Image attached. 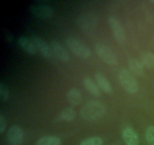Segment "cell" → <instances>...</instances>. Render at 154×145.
<instances>
[{"mask_svg":"<svg viewBox=\"0 0 154 145\" xmlns=\"http://www.w3.org/2000/svg\"><path fill=\"white\" fill-rule=\"evenodd\" d=\"M129 66L131 71L138 76L144 74V66L141 60L136 58H132L129 60Z\"/></svg>","mask_w":154,"mask_h":145,"instance_id":"15","label":"cell"},{"mask_svg":"<svg viewBox=\"0 0 154 145\" xmlns=\"http://www.w3.org/2000/svg\"><path fill=\"white\" fill-rule=\"evenodd\" d=\"M83 84L87 91L93 96L99 97L101 95V91L96 82L90 76H85L83 79Z\"/></svg>","mask_w":154,"mask_h":145,"instance_id":"13","label":"cell"},{"mask_svg":"<svg viewBox=\"0 0 154 145\" xmlns=\"http://www.w3.org/2000/svg\"><path fill=\"white\" fill-rule=\"evenodd\" d=\"M7 138L11 145H21L23 141V131L18 125H12L7 132Z\"/></svg>","mask_w":154,"mask_h":145,"instance_id":"8","label":"cell"},{"mask_svg":"<svg viewBox=\"0 0 154 145\" xmlns=\"http://www.w3.org/2000/svg\"><path fill=\"white\" fill-rule=\"evenodd\" d=\"M150 2H154V1H150Z\"/></svg>","mask_w":154,"mask_h":145,"instance_id":"25","label":"cell"},{"mask_svg":"<svg viewBox=\"0 0 154 145\" xmlns=\"http://www.w3.org/2000/svg\"><path fill=\"white\" fill-rule=\"evenodd\" d=\"M81 24L83 29L85 30V31L90 32L94 29V25L96 24V23L90 17L84 16V18H82V20H81Z\"/></svg>","mask_w":154,"mask_h":145,"instance_id":"19","label":"cell"},{"mask_svg":"<svg viewBox=\"0 0 154 145\" xmlns=\"http://www.w3.org/2000/svg\"><path fill=\"white\" fill-rule=\"evenodd\" d=\"M103 142V139L102 137L94 136L83 140L80 145H102Z\"/></svg>","mask_w":154,"mask_h":145,"instance_id":"20","label":"cell"},{"mask_svg":"<svg viewBox=\"0 0 154 145\" xmlns=\"http://www.w3.org/2000/svg\"><path fill=\"white\" fill-rule=\"evenodd\" d=\"M32 40L34 42L36 47V49L41 54V55L45 59L51 60L54 57L51 46L48 44V42L39 36H33Z\"/></svg>","mask_w":154,"mask_h":145,"instance_id":"6","label":"cell"},{"mask_svg":"<svg viewBox=\"0 0 154 145\" xmlns=\"http://www.w3.org/2000/svg\"><path fill=\"white\" fill-rule=\"evenodd\" d=\"M67 98L72 105L78 106L82 102V94L79 89L72 88L68 92Z\"/></svg>","mask_w":154,"mask_h":145,"instance_id":"14","label":"cell"},{"mask_svg":"<svg viewBox=\"0 0 154 145\" xmlns=\"http://www.w3.org/2000/svg\"><path fill=\"white\" fill-rule=\"evenodd\" d=\"M95 79H96V82L99 89L104 92L105 93L110 94L112 92L113 89L111 83L108 81L105 75L101 72H97L95 74Z\"/></svg>","mask_w":154,"mask_h":145,"instance_id":"11","label":"cell"},{"mask_svg":"<svg viewBox=\"0 0 154 145\" xmlns=\"http://www.w3.org/2000/svg\"><path fill=\"white\" fill-rule=\"evenodd\" d=\"M145 138L146 140L149 144L154 142V126L153 125H150L147 127L145 132Z\"/></svg>","mask_w":154,"mask_h":145,"instance_id":"21","label":"cell"},{"mask_svg":"<svg viewBox=\"0 0 154 145\" xmlns=\"http://www.w3.org/2000/svg\"><path fill=\"white\" fill-rule=\"evenodd\" d=\"M150 145H154V142H153V143H150Z\"/></svg>","mask_w":154,"mask_h":145,"instance_id":"24","label":"cell"},{"mask_svg":"<svg viewBox=\"0 0 154 145\" xmlns=\"http://www.w3.org/2000/svg\"><path fill=\"white\" fill-rule=\"evenodd\" d=\"M95 50L99 58L111 66H115L117 64V59L112 50L107 45L102 43H98L95 45Z\"/></svg>","mask_w":154,"mask_h":145,"instance_id":"4","label":"cell"},{"mask_svg":"<svg viewBox=\"0 0 154 145\" xmlns=\"http://www.w3.org/2000/svg\"><path fill=\"white\" fill-rule=\"evenodd\" d=\"M76 116V112L72 107H67L64 109L58 116L59 120L65 122H71L74 120Z\"/></svg>","mask_w":154,"mask_h":145,"instance_id":"17","label":"cell"},{"mask_svg":"<svg viewBox=\"0 0 154 145\" xmlns=\"http://www.w3.org/2000/svg\"><path fill=\"white\" fill-rule=\"evenodd\" d=\"M66 44L69 50L78 57L87 59L91 56V50L90 48L76 38L69 37L66 39Z\"/></svg>","mask_w":154,"mask_h":145,"instance_id":"2","label":"cell"},{"mask_svg":"<svg viewBox=\"0 0 154 145\" xmlns=\"http://www.w3.org/2000/svg\"><path fill=\"white\" fill-rule=\"evenodd\" d=\"M119 79L123 89L129 94H135L138 92L139 85L129 71L126 69H121L119 71Z\"/></svg>","mask_w":154,"mask_h":145,"instance_id":"3","label":"cell"},{"mask_svg":"<svg viewBox=\"0 0 154 145\" xmlns=\"http://www.w3.org/2000/svg\"><path fill=\"white\" fill-rule=\"evenodd\" d=\"M50 46H51L54 57L62 62L69 61L70 59L69 54L60 42H59L57 40H51Z\"/></svg>","mask_w":154,"mask_h":145,"instance_id":"9","label":"cell"},{"mask_svg":"<svg viewBox=\"0 0 154 145\" xmlns=\"http://www.w3.org/2000/svg\"><path fill=\"white\" fill-rule=\"evenodd\" d=\"M122 137L126 145H138V136L132 127L127 126L122 131Z\"/></svg>","mask_w":154,"mask_h":145,"instance_id":"10","label":"cell"},{"mask_svg":"<svg viewBox=\"0 0 154 145\" xmlns=\"http://www.w3.org/2000/svg\"><path fill=\"white\" fill-rule=\"evenodd\" d=\"M29 11L34 16L42 19L50 18L54 14V10L51 5L42 2H35L30 5Z\"/></svg>","mask_w":154,"mask_h":145,"instance_id":"5","label":"cell"},{"mask_svg":"<svg viewBox=\"0 0 154 145\" xmlns=\"http://www.w3.org/2000/svg\"><path fill=\"white\" fill-rule=\"evenodd\" d=\"M108 23H109V26L111 29L113 35L117 42L120 43H123L126 40V36H125L124 30L120 21L115 17H110L108 18Z\"/></svg>","mask_w":154,"mask_h":145,"instance_id":"7","label":"cell"},{"mask_svg":"<svg viewBox=\"0 0 154 145\" xmlns=\"http://www.w3.org/2000/svg\"><path fill=\"white\" fill-rule=\"evenodd\" d=\"M8 96V89L5 86L4 84L0 85V98H1L2 101H7Z\"/></svg>","mask_w":154,"mask_h":145,"instance_id":"22","label":"cell"},{"mask_svg":"<svg viewBox=\"0 0 154 145\" xmlns=\"http://www.w3.org/2000/svg\"><path fill=\"white\" fill-rule=\"evenodd\" d=\"M61 139L55 135H46L41 137L36 145H60Z\"/></svg>","mask_w":154,"mask_h":145,"instance_id":"16","label":"cell"},{"mask_svg":"<svg viewBox=\"0 0 154 145\" xmlns=\"http://www.w3.org/2000/svg\"><path fill=\"white\" fill-rule=\"evenodd\" d=\"M18 44H19L20 47L26 51V53L29 54H35L37 51L36 47L35 45L34 42L32 40L29 39L26 36H20L18 39Z\"/></svg>","mask_w":154,"mask_h":145,"instance_id":"12","label":"cell"},{"mask_svg":"<svg viewBox=\"0 0 154 145\" xmlns=\"http://www.w3.org/2000/svg\"><path fill=\"white\" fill-rule=\"evenodd\" d=\"M106 112V107L99 101H90L86 103L81 108L80 115L87 121H96L101 119Z\"/></svg>","mask_w":154,"mask_h":145,"instance_id":"1","label":"cell"},{"mask_svg":"<svg viewBox=\"0 0 154 145\" xmlns=\"http://www.w3.org/2000/svg\"><path fill=\"white\" fill-rule=\"evenodd\" d=\"M6 128V123L2 115H0V132L2 134Z\"/></svg>","mask_w":154,"mask_h":145,"instance_id":"23","label":"cell"},{"mask_svg":"<svg viewBox=\"0 0 154 145\" xmlns=\"http://www.w3.org/2000/svg\"><path fill=\"white\" fill-rule=\"evenodd\" d=\"M141 63H143L144 67L147 69H154V54L150 51H147L143 54L141 59Z\"/></svg>","mask_w":154,"mask_h":145,"instance_id":"18","label":"cell"}]
</instances>
